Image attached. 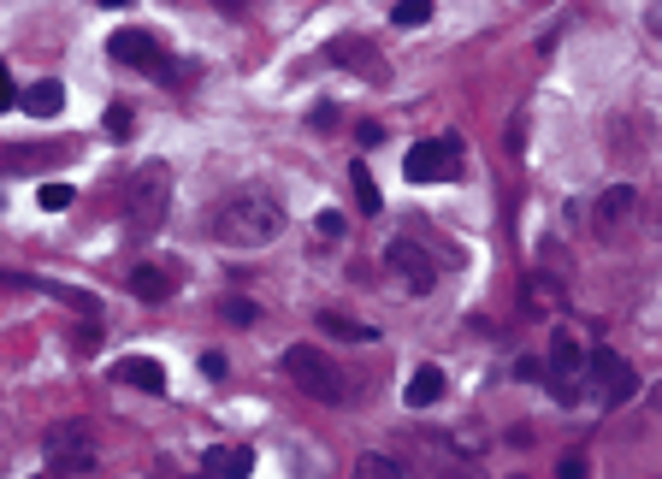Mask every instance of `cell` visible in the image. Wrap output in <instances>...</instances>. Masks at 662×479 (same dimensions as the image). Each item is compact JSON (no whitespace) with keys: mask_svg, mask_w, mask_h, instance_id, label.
<instances>
[{"mask_svg":"<svg viewBox=\"0 0 662 479\" xmlns=\"http://www.w3.org/2000/svg\"><path fill=\"white\" fill-rule=\"evenodd\" d=\"M284 231V207L272 202L266 190H237L231 202L213 213V237L225 249H266Z\"/></svg>","mask_w":662,"mask_h":479,"instance_id":"cell-1","label":"cell"},{"mask_svg":"<svg viewBox=\"0 0 662 479\" xmlns=\"http://www.w3.org/2000/svg\"><path fill=\"white\" fill-rule=\"evenodd\" d=\"M278 373H284L302 397H314V403H343V397H349L343 373L331 367V355L314 349V343H290V349L278 355Z\"/></svg>","mask_w":662,"mask_h":479,"instance_id":"cell-2","label":"cell"},{"mask_svg":"<svg viewBox=\"0 0 662 479\" xmlns=\"http://www.w3.org/2000/svg\"><path fill=\"white\" fill-rule=\"evenodd\" d=\"M544 373H550V397L562 403V409H574L580 397H586V343L580 332H556L550 338V361H544Z\"/></svg>","mask_w":662,"mask_h":479,"instance_id":"cell-3","label":"cell"},{"mask_svg":"<svg viewBox=\"0 0 662 479\" xmlns=\"http://www.w3.org/2000/svg\"><path fill=\"white\" fill-rule=\"evenodd\" d=\"M586 385H592V397L603 409H621V403L639 397V373H633V361L615 355V349H586Z\"/></svg>","mask_w":662,"mask_h":479,"instance_id":"cell-4","label":"cell"},{"mask_svg":"<svg viewBox=\"0 0 662 479\" xmlns=\"http://www.w3.org/2000/svg\"><path fill=\"white\" fill-rule=\"evenodd\" d=\"M42 450H48V468H54V474H95V432H89L83 420L48 426Z\"/></svg>","mask_w":662,"mask_h":479,"instance_id":"cell-5","label":"cell"},{"mask_svg":"<svg viewBox=\"0 0 662 479\" xmlns=\"http://www.w3.org/2000/svg\"><path fill=\"white\" fill-rule=\"evenodd\" d=\"M107 54L119 60V66H131V71H148V77H160V83H178L184 71L166 60V48L148 36V30H113L107 36Z\"/></svg>","mask_w":662,"mask_h":479,"instance_id":"cell-6","label":"cell"},{"mask_svg":"<svg viewBox=\"0 0 662 479\" xmlns=\"http://www.w3.org/2000/svg\"><path fill=\"white\" fill-rule=\"evenodd\" d=\"M402 178L408 184H450V178H462V142L456 137L414 142L408 160H402Z\"/></svg>","mask_w":662,"mask_h":479,"instance_id":"cell-7","label":"cell"},{"mask_svg":"<svg viewBox=\"0 0 662 479\" xmlns=\"http://www.w3.org/2000/svg\"><path fill=\"white\" fill-rule=\"evenodd\" d=\"M125 219H131V231H142V237L160 231V219H166V166H142V172L131 178Z\"/></svg>","mask_w":662,"mask_h":479,"instance_id":"cell-8","label":"cell"},{"mask_svg":"<svg viewBox=\"0 0 662 479\" xmlns=\"http://www.w3.org/2000/svg\"><path fill=\"white\" fill-rule=\"evenodd\" d=\"M385 267H391L414 296H426V290L438 284V267H432V255H426V243H414V237H391V243H385Z\"/></svg>","mask_w":662,"mask_h":479,"instance_id":"cell-9","label":"cell"},{"mask_svg":"<svg viewBox=\"0 0 662 479\" xmlns=\"http://www.w3.org/2000/svg\"><path fill=\"white\" fill-rule=\"evenodd\" d=\"M326 60L343 66V71H355V77H367V83H385V77H391V66L379 60V48L361 42V36H337V42L326 48Z\"/></svg>","mask_w":662,"mask_h":479,"instance_id":"cell-10","label":"cell"},{"mask_svg":"<svg viewBox=\"0 0 662 479\" xmlns=\"http://www.w3.org/2000/svg\"><path fill=\"white\" fill-rule=\"evenodd\" d=\"M255 474V450L249 444H213L201 456V479H249Z\"/></svg>","mask_w":662,"mask_h":479,"instance_id":"cell-11","label":"cell"},{"mask_svg":"<svg viewBox=\"0 0 662 479\" xmlns=\"http://www.w3.org/2000/svg\"><path fill=\"white\" fill-rule=\"evenodd\" d=\"M113 379H119V385H131V391H148V397H160V391H166V367H160L154 355H125V361L113 367Z\"/></svg>","mask_w":662,"mask_h":479,"instance_id":"cell-12","label":"cell"},{"mask_svg":"<svg viewBox=\"0 0 662 479\" xmlns=\"http://www.w3.org/2000/svg\"><path fill=\"white\" fill-rule=\"evenodd\" d=\"M633 207H639V196H633V184H609V190L597 196V207H592V225L603 231V237H609V231H615V225H621V219H627Z\"/></svg>","mask_w":662,"mask_h":479,"instance_id":"cell-13","label":"cell"},{"mask_svg":"<svg viewBox=\"0 0 662 479\" xmlns=\"http://www.w3.org/2000/svg\"><path fill=\"white\" fill-rule=\"evenodd\" d=\"M18 107H24L30 119H54V113L66 107V83H60V77H42V83H30V89L18 95Z\"/></svg>","mask_w":662,"mask_h":479,"instance_id":"cell-14","label":"cell"},{"mask_svg":"<svg viewBox=\"0 0 662 479\" xmlns=\"http://www.w3.org/2000/svg\"><path fill=\"white\" fill-rule=\"evenodd\" d=\"M438 397H444V367H432V361H426V367H414V373H408V385H402V403H408V409H432Z\"/></svg>","mask_w":662,"mask_h":479,"instance_id":"cell-15","label":"cell"},{"mask_svg":"<svg viewBox=\"0 0 662 479\" xmlns=\"http://www.w3.org/2000/svg\"><path fill=\"white\" fill-rule=\"evenodd\" d=\"M320 332H331V338H343V343H373V338H379V326L349 320V314H337V308H326V314H320Z\"/></svg>","mask_w":662,"mask_h":479,"instance_id":"cell-16","label":"cell"},{"mask_svg":"<svg viewBox=\"0 0 662 479\" xmlns=\"http://www.w3.org/2000/svg\"><path fill=\"white\" fill-rule=\"evenodd\" d=\"M131 296H142V302H166V296H172V273H166V267H136Z\"/></svg>","mask_w":662,"mask_h":479,"instance_id":"cell-17","label":"cell"},{"mask_svg":"<svg viewBox=\"0 0 662 479\" xmlns=\"http://www.w3.org/2000/svg\"><path fill=\"white\" fill-rule=\"evenodd\" d=\"M349 184H355V207H361V213H379V184H373L367 160H355V166H349Z\"/></svg>","mask_w":662,"mask_h":479,"instance_id":"cell-18","label":"cell"},{"mask_svg":"<svg viewBox=\"0 0 662 479\" xmlns=\"http://www.w3.org/2000/svg\"><path fill=\"white\" fill-rule=\"evenodd\" d=\"M426 18H432V0H397V6H391V24H397V30H420Z\"/></svg>","mask_w":662,"mask_h":479,"instance_id":"cell-19","label":"cell"},{"mask_svg":"<svg viewBox=\"0 0 662 479\" xmlns=\"http://www.w3.org/2000/svg\"><path fill=\"white\" fill-rule=\"evenodd\" d=\"M349 479H402V468L391 462V456H361V462H355V474H349Z\"/></svg>","mask_w":662,"mask_h":479,"instance_id":"cell-20","label":"cell"},{"mask_svg":"<svg viewBox=\"0 0 662 479\" xmlns=\"http://www.w3.org/2000/svg\"><path fill=\"white\" fill-rule=\"evenodd\" d=\"M71 196H77V190H71V184H60V178L36 190V202H42V213H66V207H71Z\"/></svg>","mask_w":662,"mask_h":479,"instance_id":"cell-21","label":"cell"},{"mask_svg":"<svg viewBox=\"0 0 662 479\" xmlns=\"http://www.w3.org/2000/svg\"><path fill=\"white\" fill-rule=\"evenodd\" d=\"M556 479H592V462H586V450H568V456L556 462Z\"/></svg>","mask_w":662,"mask_h":479,"instance_id":"cell-22","label":"cell"},{"mask_svg":"<svg viewBox=\"0 0 662 479\" xmlns=\"http://www.w3.org/2000/svg\"><path fill=\"white\" fill-rule=\"evenodd\" d=\"M255 314H261V308H255V302H243V296H231V302H225V320H237V326H255Z\"/></svg>","mask_w":662,"mask_h":479,"instance_id":"cell-23","label":"cell"},{"mask_svg":"<svg viewBox=\"0 0 662 479\" xmlns=\"http://www.w3.org/2000/svg\"><path fill=\"white\" fill-rule=\"evenodd\" d=\"M131 107H125V101H119V107H107V131H113V137H131Z\"/></svg>","mask_w":662,"mask_h":479,"instance_id":"cell-24","label":"cell"},{"mask_svg":"<svg viewBox=\"0 0 662 479\" xmlns=\"http://www.w3.org/2000/svg\"><path fill=\"white\" fill-rule=\"evenodd\" d=\"M314 231H320V237H343V213H337V207H326V213L314 219Z\"/></svg>","mask_w":662,"mask_h":479,"instance_id":"cell-25","label":"cell"},{"mask_svg":"<svg viewBox=\"0 0 662 479\" xmlns=\"http://www.w3.org/2000/svg\"><path fill=\"white\" fill-rule=\"evenodd\" d=\"M515 379H521V385H527V379H544V361H538V355H521V361H515Z\"/></svg>","mask_w":662,"mask_h":479,"instance_id":"cell-26","label":"cell"},{"mask_svg":"<svg viewBox=\"0 0 662 479\" xmlns=\"http://www.w3.org/2000/svg\"><path fill=\"white\" fill-rule=\"evenodd\" d=\"M201 373H207V379H225V355H219V349H213V355H201Z\"/></svg>","mask_w":662,"mask_h":479,"instance_id":"cell-27","label":"cell"},{"mask_svg":"<svg viewBox=\"0 0 662 479\" xmlns=\"http://www.w3.org/2000/svg\"><path fill=\"white\" fill-rule=\"evenodd\" d=\"M6 107H18V89H12V77H6V66H0V113Z\"/></svg>","mask_w":662,"mask_h":479,"instance_id":"cell-28","label":"cell"},{"mask_svg":"<svg viewBox=\"0 0 662 479\" xmlns=\"http://www.w3.org/2000/svg\"><path fill=\"white\" fill-rule=\"evenodd\" d=\"M645 30H651V36H662V6H651V12H645Z\"/></svg>","mask_w":662,"mask_h":479,"instance_id":"cell-29","label":"cell"},{"mask_svg":"<svg viewBox=\"0 0 662 479\" xmlns=\"http://www.w3.org/2000/svg\"><path fill=\"white\" fill-rule=\"evenodd\" d=\"M438 479H479V474H473V468H444Z\"/></svg>","mask_w":662,"mask_h":479,"instance_id":"cell-30","label":"cell"},{"mask_svg":"<svg viewBox=\"0 0 662 479\" xmlns=\"http://www.w3.org/2000/svg\"><path fill=\"white\" fill-rule=\"evenodd\" d=\"M213 6H219V12H237V6H243V0H213Z\"/></svg>","mask_w":662,"mask_h":479,"instance_id":"cell-31","label":"cell"},{"mask_svg":"<svg viewBox=\"0 0 662 479\" xmlns=\"http://www.w3.org/2000/svg\"><path fill=\"white\" fill-rule=\"evenodd\" d=\"M95 6H131V0H95Z\"/></svg>","mask_w":662,"mask_h":479,"instance_id":"cell-32","label":"cell"},{"mask_svg":"<svg viewBox=\"0 0 662 479\" xmlns=\"http://www.w3.org/2000/svg\"><path fill=\"white\" fill-rule=\"evenodd\" d=\"M42 479H60V474H42Z\"/></svg>","mask_w":662,"mask_h":479,"instance_id":"cell-33","label":"cell"},{"mask_svg":"<svg viewBox=\"0 0 662 479\" xmlns=\"http://www.w3.org/2000/svg\"><path fill=\"white\" fill-rule=\"evenodd\" d=\"M515 479H521V474H515Z\"/></svg>","mask_w":662,"mask_h":479,"instance_id":"cell-34","label":"cell"}]
</instances>
